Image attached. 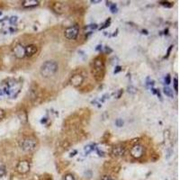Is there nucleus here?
<instances>
[{
  "mask_svg": "<svg viewBox=\"0 0 180 180\" xmlns=\"http://www.w3.org/2000/svg\"><path fill=\"white\" fill-rule=\"evenodd\" d=\"M130 153L131 156L133 157L134 159H141L144 154V148L140 144H136L132 146V148L130 150Z\"/></svg>",
  "mask_w": 180,
  "mask_h": 180,
  "instance_id": "obj_4",
  "label": "nucleus"
},
{
  "mask_svg": "<svg viewBox=\"0 0 180 180\" xmlns=\"http://www.w3.org/2000/svg\"><path fill=\"white\" fill-rule=\"evenodd\" d=\"M16 21H17V17L16 16H13V17L10 18V22H11V24H15Z\"/></svg>",
  "mask_w": 180,
  "mask_h": 180,
  "instance_id": "obj_21",
  "label": "nucleus"
},
{
  "mask_svg": "<svg viewBox=\"0 0 180 180\" xmlns=\"http://www.w3.org/2000/svg\"><path fill=\"white\" fill-rule=\"evenodd\" d=\"M6 174V167L5 166H0V177H2Z\"/></svg>",
  "mask_w": 180,
  "mask_h": 180,
  "instance_id": "obj_15",
  "label": "nucleus"
},
{
  "mask_svg": "<svg viewBox=\"0 0 180 180\" xmlns=\"http://www.w3.org/2000/svg\"><path fill=\"white\" fill-rule=\"evenodd\" d=\"M104 180H112V179H111V178H109V177H105Z\"/></svg>",
  "mask_w": 180,
  "mask_h": 180,
  "instance_id": "obj_27",
  "label": "nucleus"
},
{
  "mask_svg": "<svg viewBox=\"0 0 180 180\" xmlns=\"http://www.w3.org/2000/svg\"><path fill=\"white\" fill-rule=\"evenodd\" d=\"M17 115H18V118H19V120H20V122H21L22 124H25V123L27 122V114H26L25 111H24V110L19 111L18 114H17Z\"/></svg>",
  "mask_w": 180,
  "mask_h": 180,
  "instance_id": "obj_13",
  "label": "nucleus"
},
{
  "mask_svg": "<svg viewBox=\"0 0 180 180\" xmlns=\"http://www.w3.org/2000/svg\"><path fill=\"white\" fill-rule=\"evenodd\" d=\"M92 147H93V146H91V145L86 146V147L85 148V152H86V154L90 153V152H91V151L93 150V148H92Z\"/></svg>",
  "mask_w": 180,
  "mask_h": 180,
  "instance_id": "obj_18",
  "label": "nucleus"
},
{
  "mask_svg": "<svg viewBox=\"0 0 180 180\" xmlns=\"http://www.w3.org/2000/svg\"><path fill=\"white\" fill-rule=\"evenodd\" d=\"M91 2L92 3H100V0H97V1H96V0H95V1H94V0H92Z\"/></svg>",
  "mask_w": 180,
  "mask_h": 180,
  "instance_id": "obj_26",
  "label": "nucleus"
},
{
  "mask_svg": "<svg viewBox=\"0 0 180 180\" xmlns=\"http://www.w3.org/2000/svg\"><path fill=\"white\" fill-rule=\"evenodd\" d=\"M4 115H5V112H4V111H3L2 109H0V119L3 118V117H4Z\"/></svg>",
  "mask_w": 180,
  "mask_h": 180,
  "instance_id": "obj_23",
  "label": "nucleus"
},
{
  "mask_svg": "<svg viewBox=\"0 0 180 180\" xmlns=\"http://www.w3.org/2000/svg\"><path fill=\"white\" fill-rule=\"evenodd\" d=\"M0 15H1V12H0Z\"/></svg>",
  "mask_w": 180,
  "mask_h": 180,
  "instance_id": "obj_28",
  "label": "nucleus"
},
{
  "mask_svg": "<svg viewBox=\"0 0 180 180\" xmlns=\"http://www.w3.org/2000/svg\"><path fill=\"white\" fill-rule=\"evenodd\" d=\"M25 56H28V57L33 56L37 52V51H38L37 47L35 46V45H33V44L28 45V46H26L25 48Z\"/></svg>",
  "mask_w": 180,
  "mask_h": 180,
  "instance_id": "obj_11",
  "label": "nucleus"
},
{
  "mask_svg": "<svg viewBox=\"0 0 180 180\" xmlns=\"http://www.w3.org/2000/svg\"><path fill=\"white\" fill-rule=\"evenodd\" d=\"M160 5H162L164 7H172V4L169 3V2H160Z\"/></svg>",
  "mask_w": 180,
  "mask_h": 180,
  "instance_id": "obj_20",
  "label": "nucleus"
},
{
  "mask_svg": "<svg viewBox=\"0 0 180 180\" xmlns=\"http://www.w3.org/2000/svg\"><path fill=\"white\" fill-rule=\"evenodd\" d=\"M84 78L82 75L80 74H76L74 76L71 77L70 78V84L74 86H79L82 83H83Z\"/></svg>",
  "mask_w": 180,
  "mask_h": 180,
  "instance_id": "obj_8",
  "label": "nucleus"
},
{
  "mask_svg": "<svg viewBox=\"0 0 180 180\" xmlns=\"http://www.w3.org/2000/svg\"><path fill=\"white\" fill-rule=\"evenodd\" d=\"M37 142L34 138H25L21 142V148L26 152H31L35 150Z\"/></svg>",
  "mask_w": 180,
  "mask_h": 180,
  "instance_id": "obj_3",
  "label": "nucleus"
},
{
  "mask_svg": "<svg viewBox=\"0 0 180 180\" xmlns=\"http://www.w3.org/2000/svg\"><path fill=\"white\" fill-rule=\"evenodd\" d=\"M16 170L20 174H25L30 170V163L27 160H22L16 166Z\"/></svg>",
  "mask_w": 180,
  "mask_h": 180,
  "instance_id": "obj_6",
  "label": "nucleus"
},
{
  "mask_svg": "<svg viewBox=\"0 0 180 180\" xmlns=\"http://www.w3.org/2000/svg\"><path fill=\"white\" fill-rule=\"evenodd\" d=\"M105 71V64L101 57H97L94 60V68H93V75L97 80L100 81L104 78Z\"/></svg>",
  "mask_w": 180,
  "mask_h": 180,
  "instance_id": "obj_2",
  "label": "nucleus"
},
{
  "mask_svg": "<svg viewBox=\"0 0 180 180\" xmlns=\"http://www.w3.org/2000/svg\"><path fill=\"white\" fill-rule=\"evenodd\" d=\"M14 53L15 56L18 59H22L25 56V47L21 44H17L16 46L14 48Z\"/></svg>",
  "mask_w": 180,
  "mask_h": 180,
  "instance_id": "obj_7",
  "label": "nucleus"
},
{
  "mask_svg": "<svg viewBox=\"0 0 180 180\" xmlns=\"http://www.w3.org/2000/svg\"><path fill=\"white\" fill-rule=\"evenodd\" d=\"M175 89H176V91H177V79L175 78Z\"/></svg>",
  "mask_w": 180,
  "mask_h": 180,
  "instance_id": "obj_25",
  "label": "nucleus"
},
{
  "mask_svg": "<svg viewBox=\"0 0 180 180\" xmlns=\"http://www.w3.org/2000/svg\"><path fill=\"white\" fill-rule=\"evenodd\" d=\"M164 93L166 96L169 97H173V91H172V89L169 88V87H164Z\"/></svg>",
  "mask_w": 180,
  "mask_h": 180,
  "instance_id": "obj_14",
  "label": "nucleus"
},
{
  "mask_svg": "<svg viewBox=\"0 0 180 180\" xmlns=\"http://www.w3.org/2000/svg\"><path fill=\"white\" fill-rule=\"evenodd\" d=\"M109 7H110V10H111L112 13H116L117 12V7H116V6L115 4H112Z\"/></svg>",
  "mask_w": 180,
  "mask_h": 180,
  "instance_id": "obj_16",
  "label": "nucleus"
},
{
  "mask_svg": "<svg viewBox=\"0 0 180 180\" xmlns=\"http://www.w3.org/2000/svg\"><path fill=\"white\" fill-rule=\"evenodd\" d=\"M53 10L58 14H62L66 11V5L61 2H56L52 6Z\"/></svg>",
  "mask_w": 180,
  "mask_h": 180,
  "instance_id": "obj_10",
  "label": "nucleus"
},
{
  "mask_svg": "<svg viewBox=\"0 0 180 180\" xmlns=\"http://www.w3.org/2000/svg\"><path fill=\"white\" fill-rule=\"evenodd\" d=\"M165 81H166V84H167V85L170 84V76H169V75H168V76L166 77Z\"/></svg>",
  "mask_w": 180,
  "mask_h": 180,
  "instance_id": "obj_22",
  "label": "nucleus"
},
{
  "mask_svg": "<svg viewBox=\"0 0 180 180\" xmlns=\"http://www.w3.org/2000/svg\"><path fill=\"white\" fill-rule=\"evenodd\" d=\"M65 37L69 40H75L78 35V26H72L69 27L65 30Z\"/></svg>",
  "mask_w": 180,
  "mask_h": 180,
  "instance_id": "obj_5",
  "label": "nucleus"
},
{
  "mask_svg": "<svg viewBox=\"0 0 180 180\" xmlns=\"http://www.w3.org/2000/svg\"><path fill=\"white\" fill-rule=\"evenodd\" d=\"M39 5L38 0H25L22 1V7H33Z\"/></svg>",
  "mask_w": 180,
  "mask_h": 180,
  "instance_id": "obj_12",
  "label": "nucleus"
},
{
  "mask_svg": "<svg viewBox=\"0 0 180 180\" xmlns=\"http://www.w3.org/2000/svg\"><path fill=\"white\" fill-rule=\"evenodd\" d=\"M58 71V64L55 61L49 60L44 62L41 67V74L44 78H50Z\"/></svg>",
  "mask_w": 180,
  "mask_h": 180,
  "instance_id": "obj_1",
  "label": "nucleus"
},
{
  "mask_svg": "<svg viewBox=\"0 0 180 180\" xmlns=\"http://www.w3.org/2000/svg\"><path fill=\"white\" fill-rule=\"evenodd\" d=\"M121 69H122V68L121 67H116V70H115V73H117V72H119V71H121Z\"/></svg>",
  "mask_w": 180,
  "mask_h": 180,
  "instance_id": "obj_24",
  "label": "nucleus"
},
{
  "mask_svg": "<svg viewBox=\"0 0 180 180\" xmlns=\"http://www.w3.org/2000/svg\"><path fill=\"white\" fill-rule=\"evenodd\" d=\"M115 123H116V125H117L118 127H122L123 124V120H121V119H117V120L115 121Z\"/></svg>",
  "mask_w": 180,
  "mask_h": 180,
  "instance_id": "obj_19",
  "label": "nucleus"
},
{
  "mask_svg": "<svg viewBox=\"0 0 180 180\" xmlns=\"http://www.w3.org/2000/svg\"><path fill=\"white\" fill-rule=\"evenodd\" d=\"M124 151H125V147L122 144H119V145H116L112 148V154L115 157H120L124 153Z\"/></svg>",
  "mask_w": 180,
  "mask_h": 180,
  "instance_id": "obj_9",
  "label": "nucleus"
},
{
  "mask_svg": "<svg viewBox=\"0 0 180 180\" xmlns=\"http://www.w3.org/2000/svg\"><path fill=\"white\" fill-rule=\"evenodd\" d=\"M64 180H75V178H74L73 175H71V174H68V175L65 176Z\"/></svg>",
  "mask_w": 180,
  "mask_h": 180,
  "instance_id": "obj_17",
  "label": "nucleus"
}]
</instances>
